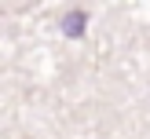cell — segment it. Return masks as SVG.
<instances>
[{
    "instance_id": "6da1fadb",
    "label": "cell",
    "mask_w": 150,
    "mask_h": 139,
    "mask_svg": "<svg viewBox=\"0 0 150 139\" xmlns=\"http://www.w3.org/2000/svg\"><path fill=\"white\" fill-rule=\"evenodd\" d=\"M84 11H70V15H66V22H62V33L66 37H81V33H84Z\"/></svg>"
}]
</instances>
